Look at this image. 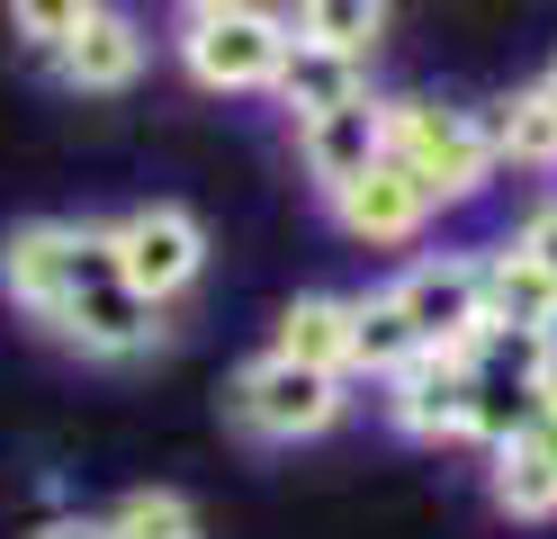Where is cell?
<instances>
[{"mask_svg":"<svg viewBox=\"0 0 557 539\" xmlns=\"http://www.w3.org/2000/svg\"><path fill=\"white\" fill-rule=\"evenodd\" d=\"M315 207L333 216V234H342V243H360V252H423L432 225H441V207L413 189V180H405L387 154H377L369 171H351L342 189H324Z\"/></svg>","mask_w":557,"mask_h":539,"instance_id":"30bf717a","label":"cell"},{"mask_svg":"<svg viewBox=\"0 0 557 539\" xmlns=\"http://www.w3.org/2000/svg\"><path fill=\"white\" fill-rule=\"evenodd\" d=\"M99 252L117 261V279L153 306H181L207 287V261H216V234L189 198H135L117 216H99Z\"/></svg>","mask_w":557,"mask_h":539,"instance_id":"277c9868","label":"cell"},{"mask_svg":"<svg viewBox=\"0 0 557 539\" xmlns=\"http://www.w3.org/2000/svg\"><path fill=\"white\" fill-rule=\"evenodd\" d=\"M360 90H377V82H369V63L324 54V46H297L288 63H278V82H270V108H278L288 126H306V118H324V108H351Z\"/></svg>","mask_w":557,"mask_h":539,"instance_id":"5bb4252c","label":"cell"},{"mask_svg":"<svg viewBox=\"0 0 557 539\" xmlns=\"http://www.w3.org/2000/svg\"><path fill=\"white\" fill-rule=\"evenodd\" d=\"M99 522H109V539H207V513L189 486H126L99 503Z\"/></svg>","mask_w":557,"mask_h":539,"instance_id":"e0dca14e","label":"cell"},{"mask_svg":"<svg viewBox=\"0 0 557 539\" xmlns=\"http://www.w3.org/2000/svg\"><path fill=\"white\" fill-rule=\"evenodd\" d=\"M369 395H377V422L405 450H485V395H476L468 351H413Z\"/></svg>","mask_w":557,"mask_h":539,"instance_id":"8992f818","label":"cell"},{"mask_svg":"<svg viewBox=\"0 0 557 539\" xmlns=\"http://www.w3.org/2000/svg\"><path fill=\"white\" fill-rule=\"evenodd\" d=\"M521 431H531V441H540V458H548V477H557V395H548V405H540L531 422H521Z\"/></svg>","mask_w":557,"mask_h":539,"instance_id":"603a6c76","label":"cell"},{"mask_svg":"<svg viewBox=\"0 0 557 539\" xmlns=\"http://www.w3.org/2000/svg\"><path fill=\"white\" fill-rule=\"evenodd\" d=\"M90 10H99V0H0V19H10V36H18V46L37 54V63H46V54L63 46V36H73V27L90 19Z\"/></svg>","mask_w":557,"mask_h":539,"instance_id":"ffe728a7","label":"cell"},{"mask_svg":"<svg viewBox=\"0 0 557 539\" xmlns=\"http://www.w3.org/2000/svg\"><path fill=\"white\" fill-rule=\"evenodd\" d=\"M46 342H63L73 359H90V369H135V359H153L171 342V306L135 297V287L117 279V261H109L73 306L46 323Z\"/></svg>","mask_w":557,"mask_h":539,"instance_id":"ba28073f","label":"cell"},{"mask_svg":"<svg viewBox=\"0 0 557 539\" xmlns=\"http://www.w3.org/2000/svg\"><path fill=\"white\" fill-rule=\"evenodd\" d=\"M485 135H495V162H504V171H557V108H548L531 82L485 108Z\"/></svg>","mask_w":557,"mask_h":539,"instance_id":"ac0fdd59","label":"cell"},{"mask_svg":"<svg viewBox=\"0 0 557 539\" xmlns=\"http://www.w3.org/2000/svg\"><path fill=\"white\" fill-rule=\"evenodd\" d=\"M485 503H495L504 522H521V530L557 522V477H548V458H540V441L521 422L504 431V441H485Z\"/></svg>","mask_w":557,"mask_h":539,"instance_id":"4fadbf2b","label":"cell"},{"mask_svg":"<svg viewBox=\"0 0 557 539\" xmlns=\"http://www.w3.org/2000/svg\"><path fill=\"white\" fill-rule=\"evenodd\" d=\"M351 405H360L351 378L306 369V359L270 351V342L243 359V369L225 378V395H216L225 431H234V441H252V450H306V441H333V431L351 422Z\"/></svg>","mask_w":557,"mask_h":539,"instance_id":"6da1fadb","label":"cell"},{"mask_svg":"<svg viewBox=\"0 0 557 539\" xmlns=\"http://www.w3.org/2000/svg\"><path fill=\"white\" fill-rule=\"evenodd\" d=\"M485 315L495 323H557V279L531 270L512 243H485Z\"/></svg>","mask_w":557,"mask_h":539,"instance_id":"d6986e66","label":"cell"},{"mask_svg":"<svg viewBox=\"0 0 557 539\" xmlns=\"http://www.w3.org/2000/svg\"><path fill=\"white\" fill-rule=\"evenodd\" d=\"M270 351L351 378V287H297V297L270 315Z\"/></svg>","mask_w":557,"mask_h":539,"instance_id":"7c38bea8","label":"cell"},{"mask_svg":"<svg viewBox=\"0 0 557 539\" xmlns=\"http://www.w3.org/2000/svg\"><path fill=\"white\" fill-rule=\"evenodd\" d=\"M99 270H109L99 216H18V225H0V306H18L37 333L82 297Z\"/></svg>","mask_w":557,"mask_h":539,"instance_id":"5b68a950","label":"cell"},{"mask_svg":"<svg viewBox=\"0 0 557 539\" xmlns=\"http://www.w3.org/2000/svg\"><path fill=\"white\" fill-rule=\"evenodd\" d=\"M387 297H396V315L413 323V342L423 351H468L485 323V252H468V243H423V252H405V270L387 279Z\"/></svg>","mask_w":557,"mask_h":539,"instance_id":"52a82bcc","label":"cell"},{"mask_svg":"<svg viewBox=\"0 0 557 539\" xmlns=\"http://www.w3.org/2000/svg\"><path fill=\"white\" fill-rule=\"evenodd\" d=\"M387 162H396L441 216H449V207H476V198L504 180L495 135H485V108L432 99V90H387Z\"/></svg>","mask_w":557,"mask_h":539,"instance_id":"7a4b0ae2","label":"cell"},{"mask_svg":"<svg viewBox=\"0 0 557 539\" xmlns=\"http://www.w3.org/2000/svg\"><path fill=\"white\" fill-rule=\"evenodd\" d=\"M288 144H297V171H306V189H342L351 171H369L377 154H387V90H360L351 108H324V118H306V126H288Z\"/></svg>","mask_w":557,"mask_h":539,"instance_id":"8fae6325","label":"cell"},{"mask_svg":"<svg viewBox=\"0 0 557 539\" xmlns=\"http://www.w3.org/2000/svg\"><path fill=\"white\" fill-rule=\"evenodd\" d=\"M145 72H153V27L135 19L126 0H99V10L46 54V82L73 90V99H126Z\"/></svg>","mask_w":557,"mask_h":539,"instance_id":"9c48e42d","label":"cell"},{"mask_svg":"<svg viewBox=\"0 0 557 539\" xmlns=\"http://www.w3.org/2000/svg\"><path fill=\"white\" fill-rule=\"evenodd\" d=\"M531 90H540V99H548V108H557V63H548V72H540V82H531Z\"/></svg>","mask_w":557,"mask_h":539,"instance_id":"cb8c5ba5","label":"cell"},{"mask_svg":"<svg viewBox=\"0 0 557 539\" xmlns=\"http://www.w3.org/2000/svg\"><path fill=\"white\" fill-rule=\"evenodd\" d=\"M413 351H423V342H413V323L396 315V297H387V287H351V387L396 378Z\"/></svg>","mask_w":557,"mask_h":539,"instance_id":"2e32d148","label":"cell"},{"mask_svg":"<svg viewBox=\"0 0 557 539\" xmlns=\"http://www.w3.org/2000/svg\"><path fill=\"white\" fill-rule=\"evenodd\" d=\"M181 10H216V0H181Z\"/></svg>","mask_w":557,"mask_h":539,"instance_id":"d4e9b609","label":"cell"},{"mask_svg":"<svg viewBox=\"0 0 557 539\" xmlns=\"http://www.w3.org/2000/svg\"><path fill=\"white\" fill-rule=\"evenodd\" d=\"M27 539H109V522H99V513H54V522H37Z\"/></svg>","mask_w":557,"mask_h":539,"instance_id":"7402d4cb","label":"cell"},{"mask_svg":"<svg viewBox=\"0 0 557 539\" xmlns=\"http://www.w3.org/2000/svg\"><path fill=\"white\" fill-rule=\"evenodd\" d=\"M297 27V46H324V54H351V63H377L396 27V0H278Z\"/></svg>","mask_w":557,"mask_h":539,"instance_id":"9a60e30c","label":"cell"},{"mask_svg":"<svg viewBox=\"0 0 557 539\" xmlns=\"http://www.w3.org/2000/svg\"><path fill=\"white\" fill-rule=\"evenodd\" d=\"M288 54H297V27L278 0H216V10L171 19V63L207 99H270Z\"/></svg>","mask_w":557,"mask_h":539,"instance_id":"3957f363","label":"cell"},{"mask_svg":"<svg viewBox=\"0 0 557 539\" xmlns=\"http://www.w3.org/2000/svg\"><path fill=\"white\" fill-rule=\"evenodd\" d=\"M504 243H512V252H521V261H531V270H548V279H557V189L521 207V225H512Z\"/></svg>","mask_w":557,"mask_h":539,"instance_id":"44dd1931","label":"cell"}]
</instances>
